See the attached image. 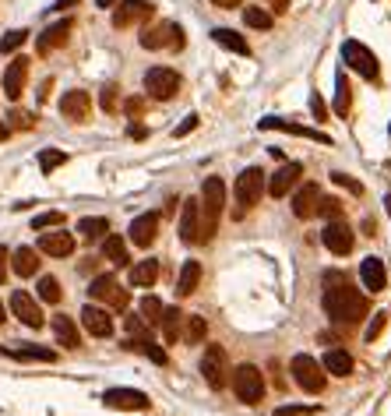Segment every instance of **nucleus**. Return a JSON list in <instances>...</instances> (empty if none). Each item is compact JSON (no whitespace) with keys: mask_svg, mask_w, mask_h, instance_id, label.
<instances>
[{"mask_svg":"<svg viewBox=\"0 0 391 416\" xmlns=\"http://www.w3.org/2000/svg\"><path fill=\"white\" fill-rule=\"evenodd\" d=\"M8 134H11V127H8L4 120H0V141H8Z\"/></svg>","mask_w":391,"mask_h":416,"instance_id":"e2e57ef3","label":"nucleus"},{"mask_svg":"<svg viewBox=\"0 0 391 416\" xmlns=\"http://www.w3.org/2000/svg\"><path fill=\"white\" fill-rule=\"evenodd\" d=\"M159 318H162V303L155 296H145L141 300V321L145 325H159Z\"/></svg>","mask_w":391,"mask_h":416,"instance_id":"79ce46f5","label":"nucleus"},{"mask_svg":"<svg viewBox=\"0 0 391 416\" xmlns=\"http://www.w3.org/2000/svg\"><path fill=\"white\" fill-rule=\"evenodd\" d=\"M261 191H264V170H261V166H247V170L237 177V187H233L237 205H240V208H254V205L261 201Z\"/></svg>","mask_w":391,"mask_h":416,"instance_id":"0eeeda50","label":"nucleus"},{"mask_svg":"<svg viewBox=\"0 0 391 416\" xmlns=\"http://www.w3.org/2000/svg\"><path fill=\"white\" fill-rule=\"evenodd\" d=\"M342 57H346V64H349L356 74H363V78L377 81V74H381V64H377V57L370 54V49H367L363 42H356V39H346V42H342Z\"/></svg>","mask_w":391,"mask_h":416,"instance_id":"39448f33","label":"nucleus"},{"mask_svg":"<svg viewBox=\"0 0 391 416\" xmlns=\"http://www.w3.org/2000/svg\"><path fill=\"white\" fill-rule=\"evenodd\" d=\"M141 46L145 49H162V46L180 49L184 46V29L177 22H159V25H152V29L141 32Z\"/></svg>","mask_w":391,"mask_h":416,"instance_id":"1a4fd4ad","label":"nucleus"},{"mask_svg":"<svg viewBox=\"0 0 391 416\" xmlns=\"http://www.w3.org/2000/svg\"><path fill=\"white\" fill-rule=\"evenodd\" d=\"M35 293H39L42 303H61V296H64V293H61V282L53 279V275H42L39 286H35Z\"/></svg>","mask_w":391,"mask_h":416,"instance_id":"4c0bfd02","label":"nucleus"},{"mask_svg":"<svg viewBox=\"0 0 391 416\" xmlns=\"http://www.w3.org/2000/svg\"><path fill=\"white\" fill-rule=\"evenodd\" d=\"M49 226H64V212H39L35 219H32V230H49Z\"/></svg>","mask_w":391,"mask_h":416,"instance_id":"a18cd8bd","label":"nucleus"},{"mask_svg":"<svg viewBox=\"0 0 391 416\" xmlns=\"http://www.w3.org/2000/svg\"><path fill=\"white\" fill-rule=\"evenodd\" d=\"M81 325H85V332L95 335V339H109V335H113V318H109L102 307H95V303H88V307L81 310Z\"/></svg>","mask_w":391,"mask_h":416,"instance_id":"4468645a","label":"nucleus"},{"mask_svg":"<svg viewBox=\"0 0 391 416\" xmlns=\"http://www.w3.org/2000/svg\"><path fill=\"white\" fill-rule=\"evenodd\" d=\"M0 321H8V314H4V303H0Z\"/></svg>","mask_w":391,"mask_h":416,"instance_id":"69168bd1","label":"nucleus"},{"mask_svg":"<svg viewBox=\"0 0 391 416\" xmlns=\"http://www.w3.org/2000/svg\"><path fill=\"white\" fill-rule=\"evenodd\" d=\"M99 102H102V110H106V113H113V110H117V85H106Z\"/></svg>","mask_w":391,"mask_h":416,"instance_id":"8fccbe9b","label":"nucleus"},{"mask_svg":"<svg viewBox=\"0 0 391 416\" xmlns=\"http://www.w3.org/2000/svg\"><path fill=\"white\" fill-rule=\"evenodd\" d=\"M162 332H166V342H177L180 339V325H184V314L177 307H162V318H159Z\"/></svg>","mask_w":391,"mask_h":416,"instance_id":"f704fd0d","label":"nucleus"},{"mask_svg":"<svg viewBox=\"0 0 391 416\" xmlns=\"http://www.w3.org/2000/svg\"><path fill=\"white\" fill-rule=\"evenodd\" d=\"M321 367H324L328 374H335V378H349V374H353V356H349L346 349H328L324 360H321Z\"/></svg>","mask_w":391,"mask_h":416,"instance_id":"bb28decb","label":"nucleus"},{"mask_svg":"<svg viewBox=\"0 0 391 416\" xmlns=\"http://www.w3.org/2000/svg\"><path fill=\"white\" fill-rule=\"evenodd\" d=\"M141 106H145L141 99H127V113H131V117H138V113H141Z\"/></svg>","mask_w":391,"mask_h":416,"instance_id":"13d9d810","label":"nucleus"},{"mask_svg":"<svg viewBox=\"0 0 391 416\" xmlns=\"http://www.w3.org/2000/svg\"><path fill=\"white\" fill-rule=\"evenodd\" d=\"M88 296H92V300H102V303H109V307H117V310H124V307L131 303L127 289H120V282H117L113 275H95L92 286H88Z\"/></svg>","mask_w":391,"mask_h":416,"instance_id":"9d476101","label":"nucleus"},{"mask_svg":"<svg viewBox=\"0 0 391 416\" xmlns=\"http://www.w3.org/2000/svg\"><path fill=\"white\" fill-rule=\"evenodd\" d=\"M155 279H159V262L155 257H145V262H138L134 269H131V286H155Z\"/></svg>","mask_w":391,"mask_h":416,"instance_id":"7c9ffc66","label":"nucleus"},{"mask_svg":"<svg viewBox=\"0 0 391 416\" xmlns=\"http://www.w3.org/2000/svg\"><path fill=\"white\" fill-rule=\"evenodd\" d=\"M53 335H57V342H61L64 349H78V346H81L78 325H74V318H67V314H57V318H53Z\"/></svg>","mask_w":391,"mask_h":416,"instance_id":"393cba45","label":"nucleus"},{"mask_svg":"<svg viewBox=\"0 0 391 416\" xmlns=\"http://www.w3.org/2000/svg\"><path fill=\"white\" fill-rule=\"evenodd\" d=\"M180 240H184V243H201V212H198V198L184 201V216H180Z\"/></svg>","mask_w":391,"mask_h":416,"instance_id":"6ab92c4d","label":"nucleus"},{"mask_svg":"<svg viewBox=\"0 0 391 416\" xmlns=\"http://www.w3.org/2000/svg\"><path fill=\"white\" fill-rule=\"evenodd\" d=\"M25 39H29V32H25V29H15V32H8L4 39H0V54H15L18 46H25Z\"/></svg>","mask_w":391,"mask_h":416,"instance_id":"c03bdc74","label":"nucleus"},{"mask_svg":"<svg viewBox=\"0 0 391 416\" xmlns=\"http://www.w3.org/2000/svg\"><path fill=\"white\" fill-rule=\"evenodd\" d=\"M11 310H15V318L22 321V325H29V328H42V310H39V303H35V296L32 293H25V289H15L11 293Z\"/></svg>","mask_w":391,"mask_h":416,"instance_id":"f8f14e48","label":"nucleus"},{"mask_svg":"<svg viewBox=\"0 0 391 416\" xmlns=\"http://www.w3.org/2000/svg\"><path fill=\"white\" fill-rule=\"evenodd\" d=\"M212 39H215L218 46H226V49H233V54H240V57H247V54H250V46H247V39H244L240 32H233V29H215V32H212Z\"/></svg>","mask_w":391,"mask_h":416,"instance_id":"2f4dec72","label":"nucleus"},{"mask_svg":"<svg viewBox=\"0 0 391 416\" xmlns=\"http://www.w3.org/2000/svg\"><path fill=\"white\" fill-rule=\"evenodd\" d=\"M4 356L11 360H39V363H57V353L46 349V346H4Z\"/></svg>","mask_w":391,"mask_h":416,"instance_id":"a878e982","label":"nucleus"},{"mask_svg":"<svg viewBox=\"0 0 391 416\" xmlns=\"http://www.w3.org/2000/svg\"><path fill=\"white\" fill-rule=\"evenodd\" d=\"M324 314L335 321V325H356L367 318V296L360 289H353L346 279L339 282H324Z\"/></svg>","mask_w":391,"mask_h":416,"instance_id":"f257e3e1","label":"nucleus"},{"mask_svg":"<svg viewBox=\"0 0 391 416\" xmlns=\"http://www.w3.org/2000/svg\"><path fill=\"white\" fill-rule=\"evenodd\" d=\"M314 216H324L328 223L331 219H342V201L339 198H317V212Z\"/></svg>","mask_w":391,"mask_h":416,"instance_id":"ea45409f","label":"nucleus"},{"mask_svg":"<svg viewBox=\"0 0 391 416\" xmlns=\"http://www.w3.org/2000/svg\"><path fill=\"white\" fill-rule=\"evenodd\" d=\"M127 332H131V335H148V325H145L141 318L131 314V318H127Z\"/></svg>","mask_w":391,"mask_h":416,"instance_id":"5fc2aeb1","label":"nucleus"},{"mask_svg":"<svg viewBox=\"0 0 391 416\" xmlns=\"http://www.w3.org/2000/svg\"><path fill=\"white\" fill-rule=\"evenodd\" d=\"M317 198H321L317 184H303V187L296 191V198H293V216H296V219H310V216L317 212Z\"/></svg>","mask_w":391,"mask_h":416,"instance_id":"b1692460","label":"nucleus"},{"mask_svg":"<svg viewBox=\"0 0 391 416\" xmlns=\"http://www.w3.org/2000/svg\"><path fill=\"white\" fill-rule=\"evenodd\" d=\"M233 392L247 406L261 402V395H264V374H261V367H254V363H240V367L233 371Z\"/></svg>","mask_w":391,"mask_h":416,"instance_id":"7ed1b4c3","label":"nucleus"},{"mask_svg":"<svg viewBox=\"0 0 391 416\" xmlns=\"http://www.w3.org/2000/svg\"><path fill=\"white\" fill-rule=\"evenodd\" d=\"M71 29H74V22L71 18H64V22H57V25H49L42 35H39V42H35V49L46 57L49 49H57V46H64L67 42V35H71Z\"/></svg>","mask_w":391,"mask_h":416,"instance_id":"412c9836","label":"nucleus"},{"mask_svg":"<svg viewBox=\"0 0 391 416\" xmlns=\"http://www.w3.org/2000/svg\"><path fill=\"white\" fill-rule=\"evenodd\" d=\"M8 257H11V250L0 247V282H8Z\"/></svg>","mask_w":391,"mask_h":416,"instance_id":"6e6d98bb","label":"nucleus"},{"mask_svg":"<svg viewBox=\"0 0 391 416\" xmlns=\"http://www.w3.org/2000/svg\"><path fill=\"white\" fill-rule=\"evenodd\" d=\"M78 233H81V240H102L106 233H109V219H102V216H88V219H81L78 223Z\"/></svg>","mask_w":391,"mask_h":416,"instance_id":"c9c22d12","label":"nucleus"},{"mask_svg":"<svg viewBox=\"0 0 391 416\" xmlns=\"http://www.w3.org/2000/svg\"><path fill=\"white\" fill-rule=\"evenodd\" d=\"M321 240H324V247H328L331 254H339V257H346V254L353 250V243H356V237H353V230H349L346 219H331V223L324 226Z\"/></svg>","mask_w":391,"mask_h":416,"instance_id":"9b49d317","label":"nucleus"},{"mask_svg":"<svg viewBox=\"0 0 391 416\" xmlns=\"http://www.w3.org/2000/svg\"><path fill=\"white\" fill-rule=\"evenodd\" d=\"M124 349H134V353H145L152 363H159V367H166L170 363V356H166V349H159L148 335H131L127 342H124Z\"/></svg>","mask_w":391,"mask_h":416,"instance_id":"c85d7f7f","label":"nucleus"},{"mask_svg":"<svg viewBox=\"0 0 391 416\" xmlns=\"http://www.w3.org/2000/svg\"><path fill=\"white\" fill-rule=\"evenodd\" d=\"M11 269H15V275H22V279H29V275H35L39 272V254L32 250V247H18L11 257Z\"/></svg>","mask_w":391,"mask_h":416,"instance_id":"cd10ccee","label":"nucleus"},{"mask_svg":"<svg viewBox=\"0 0 391 416\" xmlns=\"http://www.w3.org/2000/svg\"><path fill=\"white\" fill-rule=\"evenodd\" d=\"M293 378H296V385H300L303 392H310V395H317V392L324 388V367H321L314 356H307V353H296V356H293Z\"/></svg>","mask_w":391,"mask_h":416,"instance_id":"423d86ee","label":"nucleus"},{"mask_svg":"<svg viewBox=\"0 0 391 416\" xmlns=\"http://www.w3.org/2000/svg\"><path fill=\"white\" fill-rule=\"evenodd\" d=\"M226 374H230V356L222 346H208L201 356V378L208 381V388H226Z\"/></svg>","mask_w":391,"mask_h":416,"instance_id":"20e7f679","label":"nucleus"},{"mask_svg":"<svg viewBox=\"0 0 391 416\" xmlns=\"http://www.w3.org/2000/svg\"><path fill=\"white\" fill-rule=\"evenodd\" d=\"M11 124L8 127H15V131H32L35 127V117L32 113H25V110H11V117H8Z\"/></svg>","mask_w":391,"mask_h":416,"instance_id":"49530a36","label":"nucleus"},{"mask_svg":"<svg viewBox=\"0 0 391 416\" xmlns=\"http://www.w3.org/2000/svg\"><path fill=\"white\" fill-rule=\"evenodd\" d=\"M102 402H106L109 409H148V406H152L148 395H145V392H134V388H109V392L102 395Z\"/></svg>","mask_w":391,"mask_h":416,"instance_id":"2eb2a0df","label":"nucleus"},{"mask_svg":"<svg viewBox=\"0 0 391 416\" xmlns=\"http://www.w3.org/2000/svg\"><path fill=\"white\" fill-rule=\"evenodd\" d=\"M222 205H226V184L222 177H208L201 184V198H198V212H201V243L215 237V226L222 219Z\"/></svg>","mask_w":391,"mask_h":416,"instance_id":"f03ea898","label":"nucleus"},{"mask_svg":"<svg viewBox=\"0 0 391 416\" xmlns=\"http://www.w3.org/2000/svg\"><path fill=\"white\" fill-rule=\"evenodd\" d=\"M25 81H29V61L25 57H15L4 71V95L8 99H22L25 92Z\"/></svg>","mask_w":391,"mask_h":416,"instance_id":"dca6fc26","label":"nucleus"},{"mask_svg":"<svg viewBox=\"0 0 391 416\" xmlns=\"http://www.w3.org/2000/svg\"><path fill=\"white\" fill-rule=\"evenodd\" d=\"M244 22L250 25V29H271V15L264 11V8H244Z\"/></svg>","mask_w":391,"mask_h":416,"instance_id":"a19ab883","label":"nucleus"},{"mask_svg":"<svg viewBox=\"0 0 391 416\" xmlns=\"http://www.w3.org/2000/svg\"><path fill=\"white\" fill-rule=\"evenodd\" d=\"M184 342H191V346H198L205 335H208V321L201 318V314H184Z\"/></svg>","mask_w":391,"mask_h":416,"instance_id":"e433bc0d","label":"nucleus"},{"mask_svg":"<svg viewBox=\"0 0 391 416\" xmlns=\"http://www.w3.org/2000/svg\"><path fill=\"white\" fill-rule=\"evenodd\" d=\"M300 173H303V166H300V163H286L282 170H278V173L268 180V194H271V198H286V194H289V187L300 180Z\"/></svg>","mask_w":391,"mask_h":416,"instance_id":"4be33fe9","label":"nucleus"},{"mask_svg":"<svg viewBox=\"0 0 391 416\" xmlns=\"http://www.w3.org/2000/svg\"><path fill=\"white\" fill-rule=\"evenodd\" d=\"M99 8H113V0H99Z\"/></svg>","mask_w":391,"mask_h":416,"instance_id":"0e129e2a","label":"nucleus"},{"mask_svg":"<svg viewBox=\"0 0 391 416\" xmlns=\"http://www.w3.org/2000/svg\"><path fill=\"white\" fill-rule=\"evenodd\" d=\"M39 250L49 254V257H67V254H74V237L64 233V230L42 233V237H39Z\"/></svg>","mask_w":391,"mask_h":416,"instance_id":"aec40b11","label":"nucleus"},{"mask_svg":"<svg viewBox=\"0 0 391 416\" xmlns=\"http://www.w3.org/2000/svg\"><path fill=\"white\" fill-rule=\"evenodd\" d=\"M61 113H64L67 120H88V113H92V99H88V92H81V88L64 92V99H61Z\"/></svg>","mask_w":391,"mask_h":416,"instance_id":"a211bd4d","label":"nucleus"},{"mask_svg":"<svg viewBox=\"0 0 391 416\" xmlns=\"http://www.w3.org/2000/svg\"><path fill=\"white\" fill-rule=\"evenodd\" d=\"M271 4H275V11H278V15L289 11V0H271Z\"/></svg>","mask_w":391,"mask_h":416,"instance_id":"680f3d73","label":"nucleus"},{"mask_svg":"<svg viewBox=\"0 0 391 416\" xmlns=\"http://www.w3.org/2000/svg\"><path fill=\"white\" fill-rule=\"evenodd\" d=\"M131 243L134 247H148L155 237H159V212H145V216H138L134 223H131Z\"/></svg>","mask_w":391,"mask_h":416,"instance_id":"f3484780","label":"nucleus"},{"mask_svg":"<svg viewBox=\"0 0 391 416\" xmlns=\"http://www.w3.org/2000/svg\"><path fill=\"white\" fill-rule=\"evenodd\" d=\"M74 4H81V0H57V4H53V11H67V8H74Z\"/></svg>","mask_w":391,"mask_h":416,"instance_id":"052dcab7","label":"nucleus"},{"mask_svg":"<svg viewBox=\"0 0 391 416\" xmlns=\"http://www.w3.org/2000/svg\"><path fill=\"white\" fill-rule=\"evenodd\" d=\"M145 92H148L152 99H159V102L173 99V95L180 92V74H177L173 67H152V71L145 74Z\"/></svg>","mask_w":391,"mask_h":416,"instance_id":"6e6552de","label":"nucleus"},{"mask_svg":"<svg viewBox=\"0 0 391 416\" xmlns=\"http://www.w3.org/2000/svg\"><path fill=\"white\" fill-rule=\"evenodd\" d=\"M331 180L339 184V187H346V191H353V194H363V184H360V180H353L349 173H331Z\"/></svg>","mask_w":391,"mask_h":416,"instance_id":"de8ad7c7","label":"nucleus"},{"mask_svg":"<svg viewBox=\"0 0 391 416\" xmlns=\"http://www.w3.org/2000/svg\"><path fill=\"white\" fill-rule=\"evenodd\" d=\"M198 282H201V262H184L180 279H177V293H180V296H191V293L198 289Z\"/></svg>","mask_w":391,"mask_h":416,"instance_id":"473e14b6","label":"nucleus"},{"mask_svg":"<svg viewBox=\"0 0 391 416\" xmlns=\"http://www.w3.org/2000/svg\"><path fill=\"white\" fill-rule=\"evenodd\" d=\"M212 4H215V8H226V11H233V8H240V4H244V0H212Z\"/></svg>","mask_w":391,"mask_h":416,"instance_id":"4d7b16f0","label":"nucleus"},{"mask_svg":"<svg viewBox=\"0 0 391 416\" xmlns=\"http://www.w3.org/2000/svg\"><path fill=\"white\" fill-rule=\"evenodd\" d=\"M335 92H339V95H335V113H339V117H346V113H349V102H353L346 74H339V78H335Z\"/></svg>","mask_w":391,"mask_h":416,"instance_id":"58836bf2","label":"nucleus"},{"mask_svg":"<svg viewBox=\"0 0 391 416\" xmlns=\"http://www.w3.org/2000/svg\"><path fill=\"white\" fill-rule=\"evenodd\" d=\"M384 325H388V314H374V321H370V325H367V332H363V335H367V342H374V339L384 332Z\"/></svg>","mask_w":391,"mask_h":416,"instance_id":"09e8293b","label":"nucleus"},{"mask_svg":"<svg viewBox=\"0 0 391 416\" xmlns=\"http://www.w3.org/2000/svg\"><path fill=\"white\" fill-rule=\"evenodd\" d=\"M194 127H198V113H191V117H187V120H184V124H180V127L173 131V138H187V134H191Z\"/></svg>","mask_w":391,"mask_h":416,"instance_id":"603ef678","label":"nucleus"},{"mask_svg":"<svg viewBox=\"0 0 391 416\" xmlns=\"http://www.w3.org/2000/svg\"><path fill=\"white\" fill-rule=\"evenodd\" d=\"M360 279L370 293H381L388 286V272H384V262L381 257H363V265H360Z\"/></svg>","mask_w":391,"mask_h":416,"instance_id":"5701e85b","label":"nucleus"},{"mask_svg":"<svg viewBox=\"0 0 391 416\" xmlns=\"http://www.w3.org/2000/svg\"><path fill=\"white\" fill-rule=\"evenodd\" d=\"M102 254H106V262H113L117 269H124V265L131 262L127 243H124V237H117V233H106V237H102Z\"/></svg>","mask_w":391,"mask_h":416,"instance_id":"c756f323","label":"nucleus"},{"mask_svg":"<svg viewBox=\"0 0 391 416\" xmlns=\"http://www.w3.org/2000/svg\"><path fill=\"white\" fill-rule=\"evenodd\" d=\"M152 4L148 0H120V8L113 11V29H131L134 22H145L152 18Z\"/></svg>","mask_w":391,"mask_h":416,"instance_id":"ddd939ff","label":"nucleus"},{"mask_svg":"<svg viewBox=\"0 0 391 416\" xmlns=\"http://www.w3.org/2000/svg\"><path fill=\"white\" fill-rule=\"evenodd\" d=\"M310 110H314V117H317V120H324V117H328V106H324V99H321L317 92L310 95Z\"/></svg>","mask_w":391,"mask_h":416,"instance_id":"864d4df0","label":"nucleus"},{"mask_svg":"<svg viewBox=\"0 0 391 416\" xmlns=\"http://www.w3.org/2000/svg\"><path fill=\"white\" fill-rule=\"evenodd\" d=\"M127 134H131V138H148V131H145L141 124H131V127H127Z\"/></svg>","mask_w":391,"mask_h":416,"instance_id":"bf43d9fd","label":"nucleus"},{"mask_svg":"<svg viewBox=\"0 0 391 416\" xmlns=\"http://www.w3.org/2000/svg\"><path fill=\"white\" fill-rule=\"evenodd\" d=\"M264 131H289V134H300V138H314V141H324L328 145V134H317V131H307V127H296V124H286V120H278V117H264L261 120Z\"/></svg>","mask_w":391,"mask_h":416,"instance_id":"72a5a7b5","label":"nucleus"},{"mask_svg":"<svg viewBox=\"0 0 391 416\" xmlns=\"http://www.w3.org/2000/svg\"><path fill=\"white\" fill-rule=\"evenodd\" d=\"M67 163V155L64 152H57V148H46L42 155H39V166H42V173H53L57 166H64Z\"/></svg>","mask_w":391,"mask_h":416,"instance_id":"37998d69","label":"nucleus"},{"mask_svg":"<svg viewBox=\"0 0 391 416\" xmlns=\"http://www.w3.org/2000/svg\"><path fill=\"white\" fill-rule=\"evenodd\" d=\"M314 406H286V409H275V416H310Z\"/></svg>","mask_w":391,"mask_h":416,"instance_id":"3c124183","label":"nucleus"}]
</instances>
